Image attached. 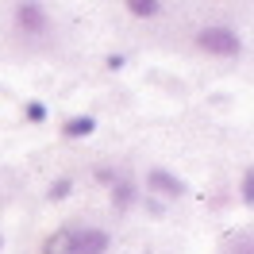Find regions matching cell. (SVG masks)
Masks as SVG:
<instances>
[{"mask_svg":"<svg viewBox=\"0 0 254 254\" xmlns=\"http://www.w3.org/2000/svg\"><path fill=\"white\" fill-rule=\"evenodd\" d=\"M69 231H73V227H62V231H54V235L43 243V254H69Z\"/></svg>","mask_w":254,"mask_h":254,"instance_id":"obj_7","label":"cell"},{"mask_svg":"<svg viewBox=\"0 0 254 254\" xmlns=\"http://www.w3.org/2000/svg\"><path fill=\"white\" fill-rule=\"evenodd\" d=\"M112 204L120 208V212L131 208L135 204V185H131V181H116V185H112Z\"/></svg>","mask_w":254,"mask_h":254,"instance_id":"obj_6","label":"cell"},{"mask_svg":"<svg viewBox=\"0 0 254 254\" xmlns=\"http://www.w3.org/2000/svg\"><path fill=\"white\" fill-rule=\"evenodd\" d=\"M146 185H150V192H162V196H185V181L174 177L170 170H150Z\"/></svg>","mask_w":254,"mask_h":254,"instance_id":"obj_4","label":"cell"},{"mask_svg":"<svg viewBox=\"0 0 254 254\" xmlns=\"http://www.w3.org/2000/svg\"><path fill=\"white\" fill-rule=\"evenodd\" d=\"M104 251H108V231H96V227L69 231V254H104Z\"/></svg>","mask_w":254,"mask_h":254,"instance_id":"obj_2","label":"cell"},{"mask_svg":"<svg viewBox=\"0 0 254 254\" xmlns=\"http://www.w3.org/2000/svg\"><path fill=\"white\" fill-rule=\"evenodd\" d=\"M196 43H200V50H208V54H223V58L243 54V39H239L231 27H204V31L196 35Z\"/></svg>","mask_w":254,"mask_h":254,"instance_id":"obj_1","label":"cell"},{"mask_svg":"<svg viewBox=\"0 0 254 254\" xmlns=\"http://www.w3.org/2000/svg\"><path fill=\"white\" fill-rule=\"evenodd\" d=\"M96 131V120L93 116H73V120H65L62 124V135L65 139H89Z\"/></svg>","mask_w":254,"mask_h":254,"instance_id":"obj_5","label":"cell"},{"mask_svg":"<svg viewBox=\"0 0 254 254\" xmlns=\"http://www.w3.org/2000/svg\"><path fill=\"white\" fill-rule=\"evenodd\" d=\"M0 251H4V235H0Z\"/></svg>","mask_w":254,"mask_h":254,"instance_id":"obj_12","label":"cell"},{"mask_svg":"<svg viewBox=\"0 0 254 254\" xmlns=\"http://www.w3.org/2000/svg\"><path fill=\"white\" fill-rule=\"evenodd\" d=\"M239 196H243V204H251V200H254V174H251V170L243 174V192H239Z\"/></svg>","mask_w":254,"mask_h":254,"instance_id":"obj_11","label":"cell"},{"mask_svg":"<svg viewBox=\"0 0 254 254\" xmlns=\"http://www.w3.org/2000/svg\"><path fill=\"white\" fill-rule=\"evenodd\" d=\"M158 0H127V12L131 16H139V19H150V16H158Z\"/></svg>","mask_w":254,"mask_h":254,"instance_id":"obj_8","label":"cell"},{"mask_svg":"<svg viewBox=\"0 0 254 254\" xmlns=\"http://www.w3.org/2000/svg\"><path fill=\"white\" fill-rule=\"evenodd\" d=\"M23 116H27V120H31V124H43V120H47V108H43V104H39V100H31V104H27V108H23Z\"/></svg>","mask_w":254,"mask_h":254,"instance_id":"obj_10","label":"cell"},{"mask_svg":"<svg viewBox=\"0 0 254 254\" xmlns=\"http://www.w3.org/2000/svg\"><path fill=\"white\" fill-rule=\"evenodd\" d=\"M16 23L27 35H43L50 19H47V8H43V4H16Z\"/></svg>","mask_w":254,"mask_h":254,"instance_id":"obj_3","label":"cell"},{"mask_svg":"<svg viewBox=\"0 0 254 254\" xmlns=\"http://www.w3.org/2000/svg\"><path fill=\"white\" fill-rule=\"evenodd\" d=\"M69 189H73V181H69V177H58V181L50 185V200H65Z\"/></svg>","mask_w":254,"mask_h":254,"instance_id":"obj_9","label":"cell"}]
</instances>
